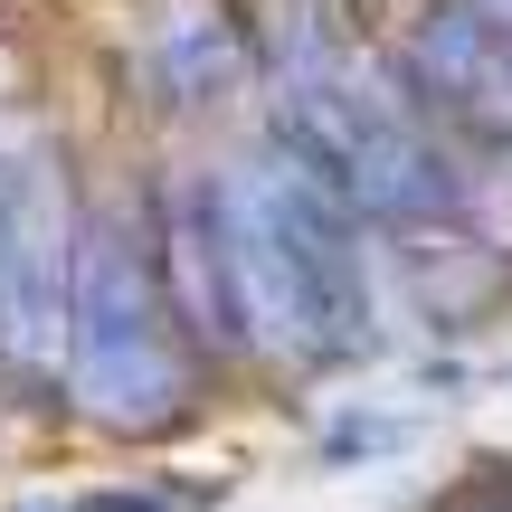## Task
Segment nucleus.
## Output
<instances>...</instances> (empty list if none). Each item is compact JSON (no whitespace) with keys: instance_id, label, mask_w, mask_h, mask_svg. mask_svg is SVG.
Returning a JSON list of instances; mask_svg holds the SVG:
<instances>
[{"instance_id":"obj_5","label":"nucleus","mask_w":512,"mask_h":512,"mask_svg":"<svg viewBox=\"0 0 512 512\" xmlns=\"http://www.w3.org/2000/svg\"><path fill=\"white\" fill-rule=\"evenodd\" d=\"M67 200L57 181H38V200L19 209V228L0 238V370L10 380H57V342H67Z\"/></svg>"},{"instance_id":"obj_8","label":"nucleus","mask_w":512,"mask_h":512,"mask_svg":"<svg viewBox=\"0 0 512 512\" xmlns=\"http://www.w3.org/2000/svg\"><path fill=\"white\" fill-rule=\"evenodd\" d=\"M418 427H427L418 408H380V399L342 408V418L323 427V475H361V465H380V456H408Z\"/></svg>"},{"instance_id":"obj_2","label":"nucleus","mask_w":512,"mask_h":512,"mask_svg":"<svg viewBox=\"0 0 512 512\" xmlns=\"http://www.w3.org/2000/svg\"><path fill=\"white\" fill-rule=\"evenodd\" d=\"M228 238H238L247 342L285 351L304 370H332L351 351H370L361 219L332 190H313L294 162H238L228 171Z\"/></svg>"},{"instance_id":"obj_1","label":"nucleus","mask_w":512,"mask_h":512,"mask_svg":"<svg viewBox=\"0 0 512 512\" xmlns=\"http://www.w3.org/2000/svg\"><path fill=\"white\" fill-rule=\"evenodd\" d=\"M275 152L304 171L313 190L380 228H446L465 209V171L437 152V133L380 86L351 48L332 38H294L285 95H275Z\"/></svg>"},{"instance_id":"obj_6","label":"nucleus","mask_w":512,"mask_h":512,"mask_svg":"<svg viewBox=\"0 0 512 512\" xmlns=\"http://www.w3.org/2000/svg\"><path fill=\"white\" fill-rule=\"evenodd\" d=\"M408 67H418L427 105H446L494 152H512V19L503 10H484V0L427 10L418 38H408Z\"/></svg>"},{"instance_id":"obj_7","label":"nucleus","mask_w":512,"mask_h":512,"mask_svg":"<svg viewBox=\"0 0 512 512\" xmlns=\"http://www.w3.org/2000/svg\"><path fill=\"white\" fill-rule=\"evenodd\" d=\"M143 67H152V86H162V105H181V114H200V105H228V95L247 86V38H238V19L228 10H171L162 29H152V48H143Z\"/></svg>"},{"instance_id":"obj_9","label":"nucleus","mask_w":512,"mask_h":512,"mask_svg":"<svg viewBox=\"0 0 512 512\" xmlns=\"http://www.w3.org/2000/svg\"><path fill=\"white\" fill-rule=\"evenodd\" d=\"M57 512H190L181 484H95V494H67Z\"/></svg>"},{"instance_id":"obj_4","label":"nucleus","mask_w":512,"mask_h":512,"mask_svg":"<svg viewBox=\"0 0 512 512\" xmlns=\"http://www.w3.org/2000/svg\"><path fill=\"white\" fill-rule=\"evenodd\" d=\"M162 294L171 323L209 351H256L247 342V294H238V238H228V171H171L162 181Z\"/></svg>"},{"instance_id":"obj_3","label":"nucleus","mask_w":512,"mask_h":512,"mask_svg":"<svg viewBox=\"0 0 512 512\" xmlns=\"http://www.w3.org/2000/svg\"><path fill=\"white\" fill-rule=\"evenodd\" d=\"M67 389L95 427L152 437L190 408V351L162 294V256L133 209H95L67 266Z\"/></svg>"}]
</instances>
